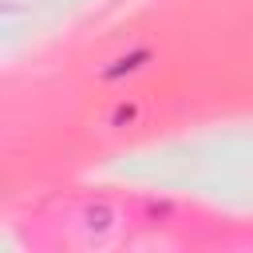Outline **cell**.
<instances>
[{
	"instance_id": "6da1fadb",
	"label": "cell",
	"mask_w": 253,
	"mask_h": 253,
	"mask_svg": "<svg viewBox=\"0 0 253 253\" xmlns=\"http://www.w3.org/2000/svg\"><path fill=\"white\" fill-rule=\"evenodd\" d=\"M142 59H146V51H134V55H123V59H119L115 67H107L103 75H107V79H115V75H123V71H134V67L142 63Z\"/></svg>"
},
{
	"instance_id": "7a4b0ae2",
	"label": "cell",
	"mask_w": 253,
	"mask_h": 253,
	"mask_svg": "<svg viewBox=\"0 0 253 253\" xmlns=\"http://www.w3.org/2000/svg\"><path fill=\"white\" fill-rule=\"evenodd\" d=\"M130 119H134V107H119V111H115V126H119V123H130Z\"/></svg>"
}]
</instances>
